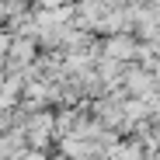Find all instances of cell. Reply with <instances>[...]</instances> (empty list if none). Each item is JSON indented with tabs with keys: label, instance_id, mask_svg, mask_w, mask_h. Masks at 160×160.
I'll return each instance as SVG.
<instances>
[{
	"label": "cell",
	"instance_id": "1",
	"mask_svg": "<svg viewBox=\"0 0 160 160\" xmlns=\"http://www.w3.org/2000/svg\"><path fill=\"white\" fill-rule=\"evenodd\" d=\"M32 160H42V157H32Z\"/></svg>",
	"mask_w": 160,
	"mask_h": 160
}]
</instances>
